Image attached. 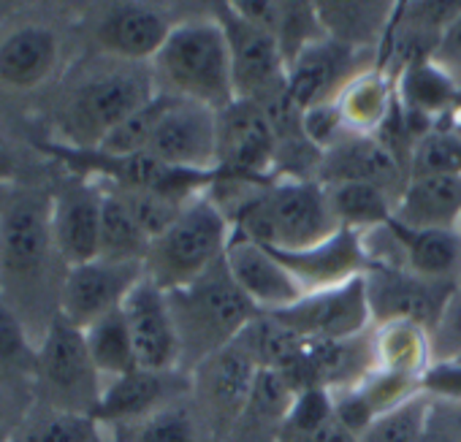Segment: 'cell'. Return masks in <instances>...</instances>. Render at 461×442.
<instances>
[{"instance_id": "1", "label": "cell", "mask_w": 461, "mask_h": 442, "mask_svg": "<svg viewBox=\"0 0 461 442\" xmlns=\"http://www.w3.org/2000/svg\"><path fill=\"white\" fill-rule=\"evenodd\" d=\"M58 266L68 269L52 237V193L9 190L0 198V296L39 337L60 312ZM36 337V334H33Z\"/></svg>"}, {"instance_id": "2", "label": "cell", "mask_w": 461, "mask_h": 442, "mask_svg": "<svg viewBox=\"0 0 461 442\" xmlns=\"http://www.w3.org/2000/svg\"><path fill=\"white\" fill-rule=\"evenodd\" d=\"M237 234L280 253L310 250L339 231L326 187L315 179L275 176L230 217Z\"/></svg>"}, {"instance_id": "3", "label": "cell", "mask_w": 461, "mask_h": 442, "mask_svg": "<svg viewBox=\"0 0 461 442\" xmlns=\"http://www.w3.org/2000/svg\"><path fill=\"white\" fill-rule=\"evenodd\" d=\"M149 68L163 95L201 104L217 114L237 104L225 31L214 14L179 20Z\"/></svg>"}, {"instance_id": "4", "label": "cell", "mask_w": 461, "mask_h": 442, "mask_svg": "<svg viewBox=\"0 0 461 442\" xmlns=\"http://www.w3.org/2000/svg\"><path fill=\"white\" fill-rule=\"evenodd\" d=\"M149 66L104 58L77 79L58 106V139L74 149H98L104 139L149 98H155Z\"/></svg>"}, {"instance_id": "5", "label": "cell", "mask_w": 461, "mask_h": 442, "mask_svg": "<svg viewBox=\"0 0 461 442\" xmlns=\"http://www.w3.org/2000/svg\"><path fill=\"white\" fill-rule=\"evenodd\" d=\"M166 296L179 337L182 369L187 374L209 356L234 345L240 334L261 315L230 277L225 258L187 288Z\"/></svg>"}, {"instance_id": "6", "label": "cell", "mask_w": 461, "mask_h": 442, "mask_svg": "<svg viewBox=\"0 0 461 442\" xmlns=\"http://www.w3.org/2000/svg\"><path fill=\"white\" fill-rule=\"evenodd\" d=\"M230 237V220L203 193L182 209L158 239H152L144 258V277L166 293L187 288L225 258Z\"/></svg>"}, {"instance_id": "7", "label": "cell", "mask_w": 461, "mask_h": 442, "mask_svg": "<svg viewBox=\"0 0 461 442\" xmlns=\"http://www.w3.org/2000/svg\"><path fill=\"white\" fill-rule=\"evenodd\" d=\"M106 380L95 369L85 331L68 323L60 312L39 337L33 396L36 404L60 412L93 415Z\"/></svg>"}, {"instance_id": "8", "label": "cell", "mask_w": 461, "mask_h": 442, "mask_svg": "<svg viewBox=\"0 0 461 442\" xmlns=\"http://www.w3.org/2000/svg\"><path fill=\"white\" fill-rule=\"evenodd\" d=\"M214 17L225 31L237 101L269 106L288 95V60L280 41L272 33L237 17L228 4H220Z\"/></svg>"}, {"instance_id": "9", "label": "cell", "mask_w": 461, "mask_h": 442, "mask_svg": "<svg viewBox=\"0 0 461 442\" xmlns=\"http://www.w3.org/2000/svg\"><path fill=\"white\" fill-rule=\"evenodd\" d=\"M258 364L234 342L190 372V401L217 442H225L240 420L258 377Z\"/></svg>"}, {"instance_id": "10", "label": "cell", "mask_w": 461, "mask_h": 442, "mask_svg": "<svg viewBox=\"0 0 461 442\" xmlns=\"http://www.w3.org/2000/svg\"><path fill=\"white\" fill-rule=\"evenodd\" d=\"M277 168V136L264 106L237 101L217 114V176L269 182Z\"/></svg>"}, {"instance_id": "11", "label": "cell", "mask_w": 461, "mask_h": 442, "mask_svg": "<svg viewBox=\"0 0 461 442\" xmlns=\"http://www.w3.org/2000/svg\"><path fill=\"white\" fill-rule=\"evenodd\" d=\"M104 185L66 174L52 190V237L68 269L98 258Z\"/></svg>"}, {"instance_id": "12", "label": "cell", "mask_w": 461, "mask_h": 442, "mask_svg": "<svg viewBox=\"0 0 461 442\" xmlns=\"http://www.w3.org/2000/svg\"><path fill=\"white\" fill-rule=\"evenodd\" d=\"M364 283L375 326L407 320L429 331L434 323H439L450 296L456 293V285L426 283L407 269L380 264H369Z\"/></svg>"}, {"instance_id": "13", "label": "cell", "mask_w": 461, "mask_h": 442, "mask_svg": "<svg viewBox=\"0 0 461 442\" xmlns=\"http://www.w3.org/2000/svg\"><path fill=\"white\" fill-rule=\"evenodd\" d=\"M275 318L318 342H345L375 329L364 277L331 291L307 293L294 307L275 312Z\"/></svg>"}, {"instance_id": "14", "label": "cell", "mask_w": 461, "mask_h": 442, "mask_svg": "<svg viewBox=\"0 0 461 442\" xmlns=\"http://www.w3.org/2000/svg\"><path fill=\"white\" fill-rule=\"evenodd\" d=\"M372 66H377L375 55L348 50L345 44L323 36L307 44L288 63V95L302 112L334 104L348 82Z\"/></svg>"}, {"instance_id": "15", "label": "cell", "mask_w": 461, "mask_h": 442, "mask_svg": "<svg viewBox=\"0 0 461 442\" xmlns=\"http://www.w3.org/2000/svg\"><path fill=\"white\" fill-rule=\"evenodd\" d=\"M174 25L176 23L152 4H112L93 20L90 39L109 60L149 66Z\"/></svg>"}, {"instance_id": "16", "label": "cell", "mask_w": 461, "mask_h": 442, "mask_svg": "<svg viewBox=\"0 0 461 442\" xmlns=\"http://www.w3.org/2000/svg\"><path fill=\"white\" fill-rule=\"evenodd\" d=\"M144 280V264L87 261L66 272L60 288V315L77 329H87L122 307L128 293Z\"/></svg>"}, {"instance_id": "17", "label": "cell", "mask_w": 461, "mask_h": 442, "mask_svg": "<svg viewBox=\"0 0 461 442\" xmlns=\"http://www.w3.org/2000/svg\"><path fill=\"white\" fill-rule=\"evenodd\" d=\"M147 152L163 166L214 174L217 171V112L174 101V106L160 120Z\"/></svg>"}, {"instance_id": "18", "label": "cell", "mask_w": 461, "mask_h": 442, "mask_svg": "<svg viewBox=\"0 0 461 442\" xmlns=\"http://www.w3.org/2000/svg\"><path fill=\"white\" fill-rule=\"evenodd\" d=\"M190 396V374L182 369L174 372H152L133 369L122 377L106 380L104 393L93 410V418L104 428H117L136 423L179 399Z\"/></svg>"}, {"instance_id": "19", "label": "cell", "mask_w": 461, "mask_h": 442, "mask_svg": "<svg viewBox=\"0 0 461 442\" xmlns=\"http://www.w3.org/2000/svg\"><path fill=\"white\" fill-rule=\"evenodd\" d=\"M225 266L230 277H234V283L242 288V293L264 315L283 312L304 299L302 285L288 272V266L275 256V250L237 231L225 250Z\"/></svg>"}, {"instance_id": "20", "label": "cell", "mask_w": 461, "mask_h": 442, "mask_svg": "<svg viewBox=\"0 0 461 442\" xmlns=\"http://www.w3.org/2000/svg\"><path fill=\"white\" fill-rule=\"evenodd\" d=\"M122 312L141 369H152V372L182 369L179 337H176L166 291H160L152 280L144 277L122 302Z\"/></svg>"}, {"instance_id": "21", "label": "cell", "mask_w": 461, "mask_h": 442, "mask_svg": "<svg viewBox=\"0 0 461 442\" xmlns=\"http://www.w3.org/2000/svg\"><path fill=\"white\" fill-rule=\"evenodd\" d=\"M410 179L407 166L377 139V136H358L348 133L334 147H329L321 158L315 182L321 185H375L388 193L402 195Z\"/></svg>"}, {"instance_id": "22", "label": "cell", "mask_w": 461, "mask_h": 442, "mask_svg": "<svg viewBox=\"0 0 461 442\" xmlns=\"http://www.w3.org/2000/svg\"><path fill=\"white\" fill-rule=\"evenodd\" d=\"M275 256L296 277L304 296L348 285V283L364 277L369 269L364 237L350 229H339L331 239H326L310 250H296V253L275 250Z\"/></svg>"}, {"instance_id": "23", "label": "cell", "mask_w": 461, "mask_h": 442, "mask_svg": "<svg viewBox=\"0 0 461 442\" xmlns=\"http://www.w3.org/2000/svg\"><path fill=\"white\" fill-rule=\"evenodd\" d=\"M63 41L41 23H28L0 39V87L28 93L50 82L60 66Z\"/></svg>"}, {"instance_id": "24", "label": "cell", "mask_w": 461, "mask_h": 442, "mask_svg": "<svg viewBox=\"0 0 461 442\" xmlns=\"http://www.w3.org/2000/svg\"><path fill=\"white\" fill-rule=\"evenodd\" d=\"M393 223L412 231H458L461 176H410L396 201Z\"/></svg>"}, {"instance_id": "25", "label": "cell", "mask_w": 461, "mask_h": 442, "mask_svg": "<svg viewBox=\"0 0 461 442\" xmlns=\"http://www.w3.org/2000/svg\"><path fill=\"white\" fill-rule=\"evenodd\" d=\"M323 33L348 50L380 55L399 4L388 0H321L315 4Z\"/></svg>"}, {"instance_id": "26", "label": "cell", "mask_w": 461, "mask_h": 442, "mask_svg": "<svg viewBox=\"0 0 461 442\" xmlns=\"http://www.w3.org/2000/svg\"><path fill=\"white\" fill-rule=\"evenodd\" d=\"M461 101V82L450 77L445 68H439L431 58L410 66L396 79V104L410 125V131L420 139L415 131V122H423L429 131Z\"/></svg>"}, {"instance_id": "27", "label": "cell", "mask_w": 461, "mask_h": 442, "mask_svg": "<svg viewBox=\"0 0 461 442\" xmlns=\"http://www.w3.org/2000/svg\"><path fill=\"white\" fill-rule=\"evenodd\" d=\"M296 388L285 374L261 369L250 399L225 442H277L288 426Z\"/></svg>"}, {"instance_id": "28", "label": "cell", "mask_w": 461, "mask_h": 442, "mask_svg": "<svg viewBox=\"0 0 461 442\" xmlns=\"http://www.w3.org/2000/svg\"><path fill=\"white\" fill-rule=\"evenodd\" d=\"M391 231L399 245L402 269L410 275L437 283L456 285L461 283V231H412L402 229L391 220Z\"/></svg>"}, {"instance_id": "29", "label": "cell", "mask_w": 461, "mask_h": 442, "mask_svg": "<svg viewBox=\"0 0 461 442\" xmlns=\"http://www.w3.org/2000/svg\"><path fill=\"white\" fill-rule=\"evenodd\" d=\"M348 133L377 136L396 109V79L380 66L356 74L334 101Z\"/></svg>"}, {"instance_id": "30", "label": "cell", "mask_w": 461, "mask_h": 442, "mask_svg": "<svg viewBox=\"0 0 461 442\" xmlns=\"http://www.w3.org/2000/svg\"><path fill=\"white\" fill-rule=\"evenodd\" d=\"M109 442H217L190 396L128 426L106 428Z\"/></svg>"}, {"instance_id": "31", "label": "cell", "mask_w": 461, "mask_h": 442, "mask_svg": "<svg viewBox=\"0 0 461 442\" xmlns=\"http://www.w3.org/2000/svg\"><path fill=\"white\" fill-rule=\"evenodd\" d=\"M375 337V361L377 369L423 380L426 369L431 366V347H429V331L407 323L393 320L372 329Z\"/></svg>"}, {"instance_id": "32", "label": "cell", "mask_w": 461, "mask_h": 442, "mask_svg": "<svg viewBox=\"0 0 461 442\" xmlns=\"http://www.w3.org/2000/svg\"><path fill=\"white\" fill-rule=\"evenodd\" d=\"M331 212L337 217L339 229H350V231H375L383 229L393 220V209H396V195L375 187V185H323Z\"/></svg>"}, {"instance_id": "33", "label": "cell", "mask_w": 461, "mask_h": 442, "mask_svg": "<svg viewBox=\"0 0 461 442\" xmlns=\"http://www.w3.org/2000/svg\"><path fill=\"white\" fill-rule=\"evenodd\" d=\"M152 239L141 231L131 209L122 198L104 187V209H101V242L98 258L117 264H144Z\"/></svg>"}, {"instance_id": "34", "label": "cell", "mask_w": 461, "mask_h": 442, "mask_svg": "<svg viewBox=\"0 0 461 442\" xmlns=\"http://www.w3.org/2000/svg\"><path fill=\"white\" fill-rule=\"evenodd\" d=\"M9 442H109V431L93 415L33 404Z\"/></svg>"}, {"instance_id": "35", "label": "cell", "mask_w": 461, "mask_h": 442, "mask_svg": "<svg viewBox=\"0 0 461 442\" xmlns=\"http://www.w3.org/2000/svg\"><path fill=\"white\" fill-rule=\"evenodd\" d=\"M85 339H87L90 358L104 380H114V377H122V374L139 369L136 347H133L122 307L104 315L93 326H87Z\"/></svg>"}, {"instance_id": "36", "label": "cell", "mask_w": 461, "mask_h": 442, "mask_svg": "<svg viewBox=\"0 0 461 442\" xmlns=\"http://www.w3.org/2000/svg\"><path fill=\"white\" fill-rule=\"evenodd\" d=\"M39 339L31 334L20 312L0 296V383H33Z\"/></svg>"}, {"instance_id": "37", "label": "cell", "mask_w": 461, "mask_h": 442, "mask_svg": "<svg viewBox=\"0 0 461 442\" xmlns=\"http://www.w3.org/2000/svg\"><path fill=\"white\" fill-rule=\"evenodd\" d=\"M176 98L158 93L155 98H149L141 109H136L131 117H125L98 147V152L104 155H114V158H125V155H139L147 152L160 120L166 117V112L174 106Z\"/></svg>"}, {"instance_id": "38", "label": "cell", "mask_w": 461, "mask_h": 442, "mask_svg": "<svg viewBox=\"0 0 461 442\" xmlns=\"http://www.w3.org/2000/svg\"><path fill=\"white\" fill-rule=\"evenodd\" d=\"M431 407V393L418 391L393 410L377 415L358 437V442H420L426 415Z\"/></svg>"}, {"instance_id": "39", "label": "cell", "mask_w": 461, "mask_h": 442, "mask_svg": "<svg viewBox=\"0 0 461 442\" xmlns=\"http://www.w3.org/2000/svg\"><path fill=\"white\" fill-rule=\"evenodd\" d=\"M461 176V133L431 128L410 155V176Z\"/></svg>"}, {"instance_id": "40", "label": "cell", "mask_w": 461, "mask_h": 442, "mask_svg": "<svg viewBox=\"0 0 461 442\" xmlns=\"http://www.w3.org/2000/svg\"><path fill=\"white\" fill-rule=\"evenodd\" d=\"M109 190H114L122 198V203L131 209L136 223L141 226V231L149 239H158L182 214V209L190 203V201H179V198L158 193V190H120V187H109Z\"/></svg>"}, {"instance_id": "41", "label": "cell", "mask_w": 461, "mask_h": 442, "mask_svg": "<svg viewBox=\"0 0 461 442\" xmlns=\"http://www.w3.org/2000/svg\"><path fill=\"white\" fill-rule=\"evenodd\" d=\"M420 442H461L458 437V401L431 396Z\"/></svg>"}, {"instance_id": "42", "label": "cell", "mask_w": 461, "mask_h": 442, "mask_svg": "<svg viewBox=\"0 0 461 442\" xmlns=\"http://www.w3.org/2000/svg\"><path fill=\"white\" fill-rule=\"evenodd\" d=\"M277 442H358V434L353 428H348L337 412L318 423V426H307V428H285L283 437Z\"/></svg>"}, {"instance_id": "43", "label": "cell", "mask_w": 461, "mask_h": 442, "mask_svg": "<svg viewBox=\"0 0 461 442\" xmlns=\"http://www.w3.org/2000/svg\"><path fill=\"white\" fill-rule=\"evenodd\" d=\"M431 60L461 82V14L445 28V33H442Z\"/></svg>"}, {"instance_id": "44", "label": "cell", "mask_w": 461, "mask_h": 442, "mask_svg": "<svg viewBox=\"0 0 461 442\" xmlns=\"http://www.w3.org/2000/svg\"><path fill=\"white\" fill-rule=\"evenodd\" d=\"M9 388H12L9 383H0V442H9L23 420V418H14V401H12Z\"/></svg>"}, {"instance_id": "45", "label": "cell", "mask_w": 461, "mask_h": 442, "mask_svg": "<svg viewBox=\"0 0 461 442\" xmlns=\"http://www.w3.org/2000/svg\"><path fill=\"white\" fill-rule=\"evenodd\" d=\"M17 152L12 147V141L0 133V187L4 185H12L17 179Z\"/></svg>"}, {"instance_id": "46", "label": "cell", "mask_w": 461, "mask_h": 442, "mask_svg": "<svg viewBox=\"0 0 461 442\" xmlns=\"http://www.w3.org/2000/svg\"><path fill=\"white\" fill-rule=\"evenodd\" d=\"M458 437H461V401H458Z\"/></svg>"}, {"instance_id": "47", "label": "cell", "mask_w": 461, "mask_h": 442, "mask_svg": "<svg viewBox=\"0 0 461 442\" xmlns=\"http://www.w3.org/2000/svg\"><path fill=\"white\" fill-rule=\"evenodd\" d=\"M458 231H461V223H458Z\"/></svg>"}]
</instances>
